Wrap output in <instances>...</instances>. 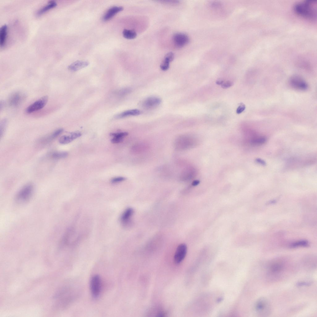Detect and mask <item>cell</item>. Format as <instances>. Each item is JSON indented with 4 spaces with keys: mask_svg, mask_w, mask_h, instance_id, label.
<instances>
[{
    "mask_svg": "<svg viewBox=\"0 0 317 317\" xmlns=\"http://www.w3.org/2000/svg\"><path fill=\"white\" fill-rule=\"evenodd\" d=\"M128 134L127 132H121L119 133H111L110 135L113 137H120L124 138L128 135Z\"/></svg>",
    "mask_w": 317,
    "mask_h": 317,
    "instance_id": "26",
    "label": "cell"
},
{
    "mask_svg": "<svg viewBox=\"0 0 317 317\" xmlns=\"http://www.w3.org/2000/svg\"><path fill=\"white\" fill-rule=\"evenodd\" d=\"M233 85L232 82L230 81H225L221 85L222 88L224 89H227L231 87Z\"/></svg>",
    "mask_w": 317,
    "mask_h": 317,
    "instance_id": "28",
    "label": "cell"
},
{
    "mask_svg": "<svg viewBox=\"0 0 317 317\" xmlns=\"http://www.w3.org/2000/svg\"><path fill=\"white\" fill-rule=\"evenodd\" d=\"M123 35L125 38L128 39H134L137 36V34L136 32L134 31L127 29L124 30Z\"/></svg>",
    "mask_w": 317,
    "mask_h": 317,
    "instance_id": "20",
    "label": "cell"
},
{
    "mask_svg": "<svg viewBox=\"0 0 317 317\" xmlns=\"http://www.w3.org/2000/svg\"><path fill=\"white\" fill-rule=\"evenodd\" d=\"M68 153L66 152H55L53 153L51 155V157L52 158L58 159L64 158L67 157Z\"/></svg>",
    "mask_w": 317,
    "mask_h": 317,
    "instance_id": "21",
    "label": "cell"
},
{
    "mask_svg": "<svg viewBox=\"0 0 317 317\" xmlns=\"http://www.w3.org/2000/svg\"><path fill=\"white\" fill-rule=\"evenodd\" d=\"M173 41L175 46L178 48H181L187 45L189 42L188 36L182 33L175 34L173 37Z\"/></svg>",
    "mask_w": 317,
    "mask_h": 317,
    "instance_id": "8",
    "label": "cell"
},
{
    "mask_svg": "<svg viewBox=\"0 0 317 317\" xmlns=\"http://www.w3.org/2000/svg\"><path fill=\"white\" fill-rule=\"evenodd\" d=\"M90 290L92 296L93 298H98L101 294L102 283L100 276L95 275L91 279L90 282Z\"/></svg>",
    "mask_w": 317,
    "mask_h": 317,
    "instance_id": "4",
    "label": "cell"
},
{
    "mask_svg": "<svg viewBox=\"0 0 317 317\" xmlns=\"http://www.w3.org/2000/svg\"><path fill=\"white\" fill-rule=\"evenodd\" d=\"M48 99V97L47 96L41 98L27 108L26 110L27 112L31 113L42 109L47 104Z\"/></svg>",
    "mask_w": 317,
    "mask_h": 317,
    "instance_id": "7",
    "label": "cell"
},
{
    "mask_svg": "<svg viewBox=\"0 0 317 317\" xmlns=\"http://www.w3.org/2000/svg\"><path fill=\"white\" fill-rule=\"evenodd\" d=\"M256 161L257 162H258V163H259V164H262V165H265V164H266L265 161H263L261 159H257L256 160Z\"/></svg>",
    "mask_w": 317,
    "mask_h": 317,
    "instance_id": "35",
    "label": "cell"
},
{
    "mask_svg": "<svg viewBox=\"0 0 317 317\" xmlns=\"http://www.w3.org/2000/svg\"><path fill=\"white\" fill-rule=\"evenodd\" d=\"M199 184V182L198 181H194L192 183V185L194 186H196L198 185Z\"/></svg>",
    "mask_w": 317,
    "mask_h": 317,
    "instance_id": "36",
    "label": "cell"
},
{
    "mask_svg": "<svg viewBox=\"0 0 317 317\" xmlns=\"http://www.w3.org/2000/svg\"><path fill=\"white\" fill-rule=\"evenodd\" d=\"M126 179L123 177H118L112 179L111 182L112 183H115L123 181L126 180Z\"/></svg>",
    "mask_w": 317,
    "mask_h": 317,
    "instance_id": "27",
    "label": "cell"
},
{
    "mask_svg": "<svg viewBox=\"0 0 317 317\" xmlns=\"http://www.w3.org/2000/svg\"><path fill=\"white\" fill-rule=\"evenodd\" d=\"M123 10V7L121 6H116L110 8L104 15L103 17V20L107 21L110 20L117 14Z\"/></svg>",
    "mask_w": 317,
    "mask_h": 317,
    "instance_id": "11",
    "label": "cell"
},
{
    "mask_svg": "<svg viewBox=\"0 0 317 317\" xmlns=\"http://www.w3.org/2000/svg\"><path fill=\"white\" fill-rule=\"evenodd\" d=\"M89 63L85 61H77L71 64L68 67L69 70L76 71L87 66Z\"/></svg>",
    "mask_w": 317,
    "mask_h": 317,
    "instance_id": "13",
    "label": "cell"
},
{
    "mask_svg": "<svg viewBox=\"0 0 317 317\" xmlns=\"http://www.w3.org/2000/svg\"><path fill=\"white\" fill-rule=\"evenodd\" d=\"M310 282H300L297 283V285L298 286H308L311 285Z\"/></svg>",
    "mask_w": 317,
    "mask_h": 317,
    "instance_id": "32",
    "label": "cell"
},
{
    "mask_svg": "<svg viewBox=\"0 0 317 317\" xmlns=\"http://www.w3.org/2000/svg\"><path fill=\"white\" fill-rule=\"evenodd\" d=\"M8 27L6 24H4L0 29V45L3 46L5 43L7 35Z\"/></svg>",
    "mask_w": 317,
    "mask_h": 317,
    "instance_id": "16",
    "label": "cell"
},
{
    "mask_svg": "<svg viewBox=\"0 0 317 317\" xmlns=\"http://www.w3.org/2000/svg\"><path fill=\"white\" fill-rule=\"evenodd\" d=\"M161 100L159 98L156 96L150 97L145 100L142 103L143 107L147 109L156 108L159 105Z\"/></svg>",
    "mask_w": 317,
    "mask_h": 317,
    "instance_id": "10",
    "label": "cell"
},
{
    "mask_svg": "<svg viewBox=\"0 0 317 317\" xmlns=\"http://www.w3.org/2000/svg\"><path fill=\"white\" fill-rule=\"evenodd\" d=\"M141 111L138 109H134L125 111L117 116L118 118H121L131 116H136L140 115Z\"/></svg>",
    "mask_w": 317,
    "mask_h": 317,
    "instance_id": "17",
    "label": "cell"
},
{
    "mask_svg": "<svg viewBox=\"0 0 317 317\" xmlns=\"http://www.w3.org/2000/svg\"><path fill=\"white\" fill-rule=\"evenodd\" d=\"M245 109L246 106L245 105L241 104L237 109L236 110V113L238 114H240L244 111Z\"/></svg>",
    "mask_w": 317,
    "mask_h": 317,
    "instance_id": "29",
    "label": "cell"
},
{
    "mask_svg": "<svg viewBox=\"0 0 317 317\" xmlns=\"http://www.w3.org/2000/svg\"><path fill=\"white\" fill-rule=\"evenodd\" d=\"M187 252V247L185 244H181L177 247L175 253L174 260L176 263H180L185 258Z\"/></svg>",
    "mask_w": 317,
    "mask_h": 317,
    "instance_id": "9",
    "label": "cell"
},
{
    "mask_svg": "<svg viewBox=\"0 0 317 317\" xmlns=\"http://www.w3.org/2000/svg\"><path fill=\"white\" fill-rule=\"evenodd\" d=\"M81 135V133L79 132H72L69 135H63L60 137L59 142L61 144H67L80 137Z\"/></svg>",
    "mask_w": 317,
    "mask_h": 317,
    "instance_id": "12",
    "label": "cell"
},
{
    "mask_svg": "<svg viewBox=\"0 0 317 317\" xmlns=\"http://www.w3.org/2000/svg\"><path fill=\"white\" fill-rule=\"evenodd\" d=\"M134 212V211L132 208H129L127 209L121 216V222L125 224L128 223L130 221Z\"/></svg>",
    "mask_w": 317,
    "mask_h": 317,
    "instance_id": "15",
    "label": "cell"
},
{
    "mask_svg": "<svg viewBox=\"0 0 317 317\" xmlns=\"http://www.w3.org/2000/svg\"><path fill=\"white\" fill-rule=\"evenodd\" d=\"M317 3L316 0H307L296 4L294 10L300 16L313 20L316 18Z\"/></svg>",
    "mask_w": 317,
    "mask_h": 317,
    "instance_id": "1",
    "label": "cell"
},
{
    "mask_svg": "<svg viewBox=\"0 0 317 317\" xmlns=\"http://www.w3.org/2000/svg\"><path fill=\"white\" fill-rule=\"evenodd\" d=\"M64 130L62 128L59 129L55 131L49 136L46 137L43 139L44 141L48 142L55 139L61 134L63 132Z\"/></svg>",
    "mask_w": 317,
    "mask_h": 317,
    "instance_id": "18",
    "label": "cell"
},
{
    "mask_svg": "<svg viewBox=\"0 0 317 317\" xmlns=\"http://www.w3.org/2000/svg\"><path fill=\"white\" fill-rule=\"evenodd\" d=\"M170 62L169 60L164 57V59L160 66L161 69L164 71L168 70L169 68V64Z\"/></svg>",
    "mask_w": 317,
    "mask_h": 317,
    "instance_id": "24",
    "label": "cell"
},
{
    "mask_svg": "<svg viewBox=\"0 0 317 317\" xmlns=\"http://www.w3.org/2000/svg\"><path fill=\"white\" fill-rule=\"evenodd\" d=\"M282 264L279 263H276L273 264L271 266V271L273 273H277L280 272L282 269Z\"/></svg>",
    "mask_w": 317,
    "mask_h": 317,
    "instance_id": "22",
    "label": "cell"
},
{
    "mask_svg": "<svg viewBox=\"0 0 317 317\" xmlns=\"http://www.w3.org/2000/svg\"><path fill=\"white\" fill-rule=\"evenodd\" d=\"M255 310L260 317H265L270 315L272 311L270 303L265 297H261L257 300L255 305Z\"/></svg>",
    "mask_w": 317,
    "mask_h": 317,
    "instance_id": "2",
    "label": "cell"
},
{
    "mask_svg": "<svg viewBox=\"0 0 317 317\" xmlns=\"http://www.w3.org/2000/svg\"><path fill=\"white\" fill-rule=\"evenodd\" d=\"M33 191L34 186L32 184H28L24 186L16 195V202L19 204L27 202L31 198Z\"/></svg>",
    "mask_w": 317,
    "mask_h": 317,
    "instance_id": "3",
    "label": "cell"
},
{
    "mask_svg": "<svg viewBox=\"0 0 317 317\" xmlns=\"http://www.w3.org/2000/svg\"><path fill=\"white\" fill-rule=\"evenodd\" d=\"M123 138L120 137H113L111 142L113 143H118L122 142Z\"/></svg>",
    "mask_w": 317,
    "mask_h": 317,
    "instance_id": "30",
    "label": "cell"
},
{
    "mask_svg": "<svg viewBox=\"0 0 317 317\" xmlns=\"http://www.w3.org/2000/svg\"><path fill=\"white\" fill-rule=\"evenodd\" d=\"M130 90L129 89H124L119 91L118 94L119 95H123L129 92Z\"/></svg>",
    "mask_w": 317,
    "mask_h": 317,
    "instance_id": "33",
    "label": "cell"
},
{
    "mask_svg": "<svg viewBox=\"0 0 317 317\" xmlns=\"http://www.w3.org/2000/svg\"><path fill=\"white\" fill-rule=\"evenodd\" d=\"M224 82V81L223 80L219 79L216 81V83L218 85H222Z\"/></svg>",
    "mask_w": 317,
    "mask_h": 317,
    "instance_id": "34",
    "label": "cell"
},
{
    "mask_svg": "<svg viewBox=\"0 0 317 317\" xmlns=\"http://www.w3.org/2000/svg\"><path fill=\"white\" fill-rule=\"evenodd\" d=\"M8 123L7 120L5 119L2 120L0 124V132L1 138L3 136L6 129Z\"/></svg>",
    "mask_w": 317,
    "mask_h": 317,
    "instance_id": "23",
    "label": "cell"
},
{
    "mask_svg": "<svg viewBox=\"0 0 317 317\" xmlns=\"http://www.w3.org/2000/svg\"><path fill=\"white\" fill-rule=\"evenodd\" d=\"M289 83L292 88L298 90L304 91L308 88L306 82L302 77L297 75L291 76L289 80Z\"/></svg>",
    "mask_w": 317,
    "mask_h": 317,
    "instance_id": "5",
    "label": "cell"
},
{
    "mask_svg": "<svg viewBox=\"0 0 317 317\" xmlns=\"http://www.w3.org/2000/svg\"><path fill=\"white\" fill-rule=\"evenodd\" d=\"M309 246V243L307 240H302L295 242L291 244L290 247L296 248L299 247H307Z\"/></svg>",
    "mask_w": 317,
    "mask_h": 317,
    "instance_id": "19",
    "label": "cell"
},
{
    "mask_svg": "<svg viewBox=\"0 0 317 317\" xmlns=\"http://www.w3.org/2000/svg\"><path fill=\"white\" fill-rule=\"evenodd\" d=\"M266 140V139L265 138L261 137L252 139L251 140V142L253 144H260L264 143Z\"/></svg>",
    "mask_w": 317,
    "mask_h": 317,
    "instance_id": "25",
    "label": "cell"
},
{
    "mask_svg": "<svg viewBox=\"0 0 317 317\" xmlns=\"http://www.w3.org/2000/svg\"><path fill=\"white\" fill-rule=\"evenodd\" d=\"M26 97L27 95L25 93L20 91L14 92L11 94L9 98V104L11 106H18L25 101Z\"/></svg>",
    "mask_w": 317,
    "mask_h": 317,
    "instance_id": "6",
    "label": "cell"
},
{
    "mask_svg": "<svg viewBox=\"0 0 317 317\" xmlns=\"http://www.w3.org/2000/svg\"><path fill=\"white\" fill-rule=\"evenodd\" d=\"M164 57L169 60L170 61L172 62L174 59L175 55L173 53L171 52H169L165 55Z\"/></svg>",
    "mask_w": 317,
    "mask_h": 317,
    "instance_id": "31",
    "label": "cell"
},
{
    "mask_svg": "<svg viewBox=\"0 0 317 317\" xmlns=\"http://www.w3.org/2000/svg\"><path fill=\"white\" fill-rule=\"evenodd\" d=\"M57 5V3L55 1L49 2L46 5L39 9L36 12L37 15H40L48 10L56 7Z\"/></svg>",
    "mask_w": 317,
    "mask_h": 317,
    "instance_id": "14",
    "label": "cell"
}]
</instances>
